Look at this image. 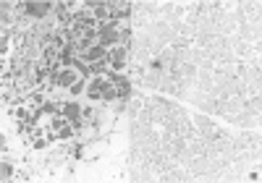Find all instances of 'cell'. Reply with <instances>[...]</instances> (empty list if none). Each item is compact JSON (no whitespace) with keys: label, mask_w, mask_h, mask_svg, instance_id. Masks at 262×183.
Segmentation results:
<instances>
[{"label":"cell","mask_w":262,"mask_h":183,"mask_svg":"<svg viewBox=\"0 0 262 183\" xmlns=\"http://www.w3.org/2000/svg\"><path fill=\"white\" fill-rule=\"evenodd\" d=\"M160 82H163V71H152V68H144V89H152L157 92L160 89Z\"/></svg>","instance_id":"obj_8"},{"label":"cell","mask_w":262,"mask_h":183,"mask_svg":"<svg viewBox=\"0 0 262 183\" xmlns=\"http://www.w3.org/2000/svg\"><path fill=\"white\" fill-rule=\"evenodd\" d=\"M131 126H134V118H129L126 112H123V116H116V120H113V131H123V134H129V131H131Z\"/></svg>","instance_id":"obj_11"},{"label":"cell","mask_w":262,"mask_h":183,"mask_svg":"<svg viewBox=\"0 0 262 183\" xmlns=\"http://www.w3.org/2000/svg\"><path fill=\"white\" fill-rule=\"evenodd\" d=\"M113 120H116V112L110 110V105H105V108H97L92 123L97 126L102 134H110V131H113Z\"/></svg>","instance_id":"obj_3"},{"label":"cell","mask_w":262,"mask_h":183,"mask_svg":"<svg viewBox=\"0 0 262 183\" xmlns=\"http://www.w3.org/2000/svg\"><path fill=\"white\" fill-rule=\"evenodd\" d=\"M45 102H48V94H45L42 89H34L32 94H29V102H27V105H32L34 110H37L40 105H45Z\"/></svg>","instance_id":"obj_17"},{"label":"cell","mask_w":262,"mask_h":183,"mask_svg":"<svg viewBox=\"0 0 262 183\" xmlns=\"http://www.w3.org/2000/svg\"><path fill=\"white\" fill-rule=\"evenodd\" d=\"M48 100H50V102H55V105H66V102L71 100V97H68V89L58 86L55 92H50V94H48Z\"/></svg>","instance_id":"obj_16"},{"label":"cell","mask_w":262,"mask_h":183,"mask_svg":"<svg viewBox=\"0 0 262 183\" xmlns=\"http://www.w3.org/2000/svg\"><path fill=\"white\" fill-rule=\"evenodd\" d=\"M160 21H165V24H170V26L181 24V21H184V6H181V3H163Z\"/></svg>","instance_id":"obj_4"},{"label":"cell","mask_w":262,"mask_h":183,"mask_svg":"<svg viewBox=\"0 0 262 183\" xmlns=\"http://www.w3.org/2000/svg\"><path fill=\"white\" fill-rule=\"evenodd\" d=\"M84 63H95V60H102V58H108V48H102V44L97 42V44H92L89 50H84L82 55H79Z\"/></svg>","instance_id":"obj_6"},{"label":"cell","mask_w":262,"mask_h":183,"mask_svg":"<svg viewBox=\"0 0 262 183\" xmlns=\"http://www.w3.org/2000/svg\"><path fill=\"white\" fill-rule=\"evenodd\" d=\"M118 29H121V21H108V24H100L97 26V42L102 48H118Z\"/></svg>","instance_id":"obj_2"},{"label":"cell","mask_w":262,"mask_h":183,"mask_svg":"<svg viewBox=\"0 0 262 183\" xmlns=\"http://www.w3.org/2000/svg\"><path fill=\"white\" fill-rule=\"evenodd\" d=\"M144 100H147V97H142V94H134V97L126 102V116H129V118H134V120H136V116H139V110L144 108Z\"/></svg>","instance_id":"obj_9"},{"label":"cell","mask_w":262,"mask_h":183,"mask_svg":"<svg viewBox=\"0 0 262 183\" xmlns=\"http://www.w3.org/2000/svg\"><path fill=\"white\" fill-rule=\"evenodd\" d=\"M48 144H50L48 136H37V139L32 142V150H34V152H45V150H48Z\"/></svg>","instance_id":"obj_20"},{"label":"cell","mask_w":262,"mask_h":183,"mask_svg":"<svg viewBox=\"0 0 262 183\" xmlns=\"http://www.w3.org/2000/svg\"><path fill=\"white\" fill-rule=\"evenodd\" d=\"M79 78H82V74L76 71L74 66H63V71L58 74V86H63V89H68L71 84H76Z\"/></svg>","instance_id":"obj_5"},{"label":"cell","mask_w":262,"mask_h":183,"mask_svg":"<svg viewBox=\"0 0 262 183\" xmlns=\"http://www.w3.org/2000/svg\"><path fill=\"white\" fill-rule=\"evenodd\" d=\"M34 78H37V86L48 82V78H50V63H45V60L34 63Z\"/></svg>","instance_id":"obj_10"},{"label":"cell","mask_w":262,"mask_h":183,"mask_svg":"<svg viewBox=\"0 0 262 183\" xmlns=\"http://www.w3.org/2000/svg\"><path fill=\"white\" fill-rule=\"evenodd\" d=\"M76 139V131H74V126L68 123V126H63V128L58 131V142H74Z\"/></svg>","instance_id":"obj_18"},{"label":"cell","mask_w":262,"mask_h":183,"mask_svg":"<svg viewBox=\"0 0 262 183\" xmlns=\"http://www.w3.org/2000/svg\"><path fill=\"white\" fill-rule=\"evenodd\" d=\"M116 100H118V86L110 84V82H105V84H102V102L110 105V102H116Z\"/></svg>","instance_id":"obj_12"},{"label":"cell","mask_w":262,"mask_h":183,"mask_svg":"<svg viewBox=\"0 0 262 183\" xmlns=\"http://www.w3.org/2000/svg\"><path fill=\"white\" fill-rule=\"evenodd\" d=\"M0 178H3V183H6V180H14V178H16V170H14V160H6V157H3V165H0Z\"/></svg>","instance_id":"obj_15"},{"label":"cell","mask_w":262,"mask_h":183,"mask_svg":"<svg viewBox=\"0 0 262 183\" xmlns=\"http://www.w3.org/2000/svg\"><path fill=\"white\" fill-rule=\"evenodd\" d=\"M21 14L34 18V21H45L53 10H55V3L53 0H27V3H19Z\"/></svg>","instance_id":"obj_1"},{"label":"cell","mask_w":262,"mask_h":183,"mask_svg":"<svg viewBox=\"0 0 262 183\" xmlns=\"http://www.w3.org/2000/svg\"><path fill=\"white\" fill-rule=\"evenodd\" d=\"M84 92H87V78L82 76L76 84L68 86V97H71V100H79V97H84Z\"/></svg>","instance_id":"obj_14"},{"label":"cell","mask_w":262,"mask_h":183,"mask_svg":"<svg viewBox=\"0 0 262 183\" xmlns=\"http://www.w3.org/2000/svg\"><path fill=\"white\" fill-rule=\"evenodd\" d=\"M71 66H74L76 71L84 76V78H92V71H89V63H84L82 58H74V63H71Z\"/></svg>","instance_id":"obj_19"},{"label":"cell","mask_w":262,"mask_h":183,"mask_svg":"<svg viewBox=\"0 0 262 183\" xmlns=\"http://www.w3.org/2000/svg\"><path fill=\"white\" fill-rule=\"evenodd\" d=\"M61 116H66L71 123L79 120V118H82V102H79V100H68L66 105H61Z\"/></svg>","instance_id":"obj_7"},{"label":"cell","mask_w":262,"mask_h":183,"mask_svg":"<svg viewBox=\"0 0 262 183\" xmlns=\"http://www.w3.org/2000/svg\"><path fill=\"white\" fill-rule=\"evenodd\" d=\"M126 76H129V82H131L134 86H142V84H144V68H139V66H131V63H129V74H126Z\"/></svg>","instance_id":"obj_13"}]
</instances>
